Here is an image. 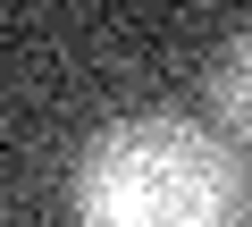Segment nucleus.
Here are the masks:
<instances>
[{
  "label": "nucleus",
  "mask_w": 252,
  "mask_h": 227,
  "mask_svg": "<svg viewBox=\"0 0 252 227\" xmlns=\"http://www.w3.org/2000/svg\"><path fill=\"white\" fill-rule=\"evenodd\" d=\"M210 109H219V127L252 152V26L219 42V59H210Z\"/></svg>",
  "instance_id": "f03ea898"
},
{
  "label": "nucleus",
  "mask_w": 252,
  "mask_h": 227,
  "mask_svg": "<svg viewBox=\"0 0 252 227\" xmlns=\"http://www.w3.org/2000/svg\"><path fill=\"white\" fill-rule=\"evenodd\" d=\"M244 168L193 118H118L76 160V227H235Z\"/></svg>",
  "instance_id": "f257e3e1"
}]
</instances>
